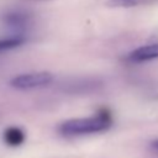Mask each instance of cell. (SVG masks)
Returning a JSON list of instances; mask_svg holds the SVG:
<instances>
[{
    "label": "cell",
    "instance_id": "cell-1",
    "mask_svg": "<svg viewBox=\"0 0 158 158\" xmlns=\"http://www.w3.org/2000/svg\"><path fill=\"white\" fill-rule=\"evenodd\" d=\"M111 126V116L107 110H101L96 116L70 118L62 122L58 131L63 136H80L107 130Z\"/></svg>",
    "mask_w": 158,
    "mask_h": 158
},
{
    "label": "cell",
    "instance_id": "cell-2",
    "mask_svg": "<svg viewBox=\"0 0 158 158\" xmlns=\"http://www.w3.org/2000/svg\"><path fill=\"white\" fill-rule=\"evenodd\" d=\"M54 80V75L49 72H31V73H23L20 75H16L10 80V86L20 90H27V89H35L46 86L48 84H52Z\"/></svg>",
    "mask_w": 158,
    "mask_h": 158
},
{
    "label": "cell",
    "instance_id": "cell-3",
    "mask_svg": "<svg viewBox=\"0 0 158 158\" xmlns=\"http://www.w3.org/2000/svg\"><path fill=\"white\" fill-rule=\"evenodd\" d=\"M154 58H158V43H151L147 46L138 47L137 49L132 51L127 57L130 62H135V63L146 62Z\"/></svg>",
    "mask_w": 158,
    "mask_h": 158
},
{
    "label": "cell",
    "instance_id": "cell-4",
    "mask_svg": "<svg viewBox=\"0 0 158 158\" xmlns=\"http://www.w3.org/2000/svg\"><path fill=\"white\" fill-rule=\"evenodd\" d=\"M4 142L7 146L17 147L25 141V132L17 126H10L4 131Z\"/></svg>",
    "mask_w": 158,
    "mask_h": 158
},
{
    "label": "cell",
    "instance_id": "cell-5",
    "mask_svg": "<svg viewBox=\"0 0 158 158\" xmlns=\"http://www.w3.org/2000/svg\"><path fill=\"white\" fill-rule=\"evenodd\" d=\"M27 22V17L23 14H7L5 17V23L11 27H23Z\"/></svg>",
    "mask_w": 158,
    "mask_h": 158
},
{
    "label": "cell",
    "instance_id": "cell-6",
    "mask_svg": "<svg viewBox=\"0 0 158 158\" xmlns=\"http://www.w3.org/2000/svg\"><path fill=\"white\" fill-rule=\"evenodd\" d=\"M22 43H23L22 37H11V38L0 40V51H6V49L15 48V47L21 46Z\"/></svg>",
    "mask_w": 158,
    "mask_h": 158
},
{
    "label": "cell",
    "instance_id": "cell-7",
    "mask_svg": "<svg viewBox=\"0 0 158 158\" xmlns=\"http://www.w3.org/2000/svg\"><path fill=\"white\" fill-rule=\"evenodd\" d=\"M137 2L135 0H109L106 2L107 6L110 7H132Z\"/></svg>",
    "mask_w": 158,
    "mask_h": 158
},
{
    "label": "cell",
    "instance_id": "cell-8",
    "mask_svg": "<svg viewBox=\"0 0 158 158\" xmlns=\"http://www.w3.org/2000/svg\"><path fill=\"white\" fill-rule=\"evenodd\" d=\"M152 148H153V149H156V151H158V141L152 142Z\"/></svg>",
    "mask_w": 158,
    "mask_h": 158
}]
</instances>
